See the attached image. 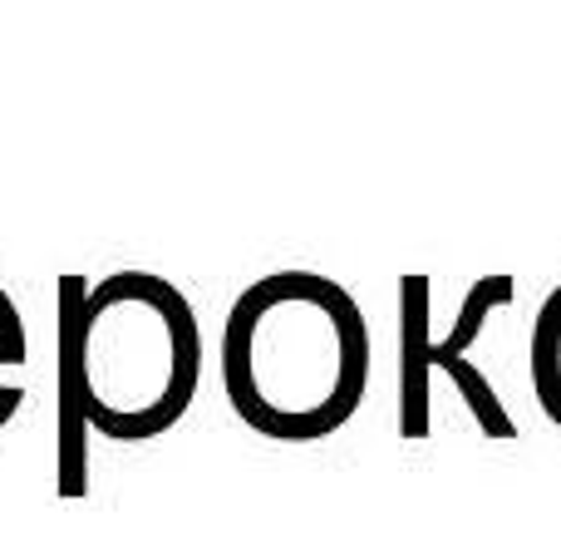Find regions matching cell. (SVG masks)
<instances>
[{
	"label": "cell",
	"instance_id": "6da1fadb",
	"mask_svg": "<svg viewBox=\"0 0 561 541\" xmlns=\"http://www.w3.org/2000/svg\"><path fill=\"white\" fill-rule=\"evenodd\" d=\"M59 389H65V448L59 493H84V444L99 428L118 444L158 438L187 414L203 375V330L173 280L153 270H114L94 290L79 276L59 280Z\"/></svg>",
	"mask_w": 561,
	"mask_h": 541
},
{
	"label": "cell",
	"instance_id": "7a4b0ae2",
	"mask_svg": "<svg viewBox=\"0 0 561 541\" xmlns=\"http://www.w3.org/2000/svg\"><path fill=\"white\" fill-rule=\"evenodd\" d=\"M227 404L276 444H316L350 424L369 384L359 300L316 270H272L247 286L222 330Z\"/></svg>",
	"mask_w": 561,
	"mask_h": 541
},
{
	"label": "cell",
	"instance_id": "3957f363",
	"mask_svg": "<svg viewBox=\"0 0 561 541\" xmlns=\"http://www.w3.org/2000/svg\"><path fill=\"white\" fill-rule=\"evenodd\" d=\"M428 280H404V408H399V428L404 438L428 434Z\"/></svg>",
	"mask_w": 561,
	"mask_h": 541
},
{
	"label": "cell",
	"instance_id": "277c9868",
	"mask_svg": "<svg viewBox=\"0 0 561 541\" xmlns=\"http://www.w3.org/2000/svg\"><path fill=\"white\" fill-rule=\"evenodd\" d=\"M533 389L542 414L561 428V286L542 300L533 325Z\"/></svg>",
	"mask_w": 561,
	"mask_h": 541
},
{
	"label": "cell",
	"instance_id": "5b68a950",
	"mask_svg": "<svg viewBox=\"0 0 561 541\" xmlns=\"http://www.w3.org/2000/svg\"><path fill=\"white\" fill-rule=\"evenodd\" d=\"M428 365L434 369H448L454 375V384L463 389V399H468V408L478 414V424H483V434L488 438H513L517 428H513V418H507V408L497 404V394H493V384H488V375L473 365V359H463V355H434V339H428Z\"/></svg>",
	"mask_w": 561,
	"mask_h": 541
},
{
	"label": "cell",
	"instance_id": "8992f818",
	"mask_svg": "<svg viewBox=\"0 0 561 541\" xmlns=\"http://www.w3.org/2000/svg\"><path fill=\"white\" fill-rule=\"evenodd\" d=\"M513 300V276H483L473 290H468L463 310H458V325L448 330V339H434V355H463L468 345L478 339V330L488 325V315H493L497 306H507Z\"/></svg>",
	"mask_w": 561,
	"mask_h": 541
},
{
	"label": "cell",
	"instance_id": "52a82bcc",
	"mask_svg": "<svg viewBox=\"0 0 561 541\" xmlns=\"http://www.w3.org/2000/svg\"><path fill=\"white\" fill-rule=\"evenodd\" d=\"M20 365H25V325H20L15 300L0 290V428L20 414V404H25V389L5 379V375H15Z\"/></svg>",
	"mask_w": 561,
	"mask_h": 541
}]
</instances>
